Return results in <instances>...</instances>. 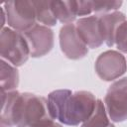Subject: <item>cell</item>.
Wrapping results in <instances>:
<instances>
[{
  "label": "cell",
  "instance_id": "1",
  "mask_svg": "<svg viewBox=\"0 0 127 127\" xmlns=\"http://www.w3.org/2000/svg\"><path fill=\"white\" fill-rule=\"evenodd\" d=\"M1 125L31 127L52 119L47 99L30 92L1 91Z\"/></svg>",
  "mask_w": 127,
  "mask_h": 127
},
{
  "label": "cell",
  "instance_id": "2",
  "mask_svg": "<svg viewBox=\"0 0 127 127\" xmlns=\"http://www.w3.org/2000/svg\"><path fill=\"white\" fill-rule=\"evenodd\" d=\"M97 99L85 90L74 93L69 89H58L48 95V110L53 120L69 126H77L86 121L94 111Z\"/></svg>",
  "mask_w": 127,
  "mask_h": 127
},
{
  "label": "cell",
  "instance_id": "3",
  "mask_svg": "<svg viewBox=\"0 0 127 127\" xmlns=\"http://www.w3.org/2000/svg\"><path fill=\"white\" fill-rule=\"evenodd\" d=\"M0 55L14 66L23 65L30 57V50L23 33L4 27L0 31Z\"/></svg>",
  "mask_w": 127,
  "mask_h": 127
},
{
  "label": "cell",
  "instance_id": "4",
  "mask_svg": "<svg viewBox=\"0 0 127 127\" xmlns=\"http://www.w3.org/2000/svg\"><path fill=\"white\" fill-rule=\"evenodd\" d=\"M8 27L21 33L29 30L36 24V11L33 1L14 0L3 4Z\"/></svg>",
  "mask_w": 127,
  "mask_h": 127
},
{
  "label": "cell",
  "instance_id": "5",
  "mask_svg": "<svg viewBox=\"0 0 127 127\" xmlns=\"http://www.w3.org/2000/svg\"><path fill=\"white\" fill-rule=\"evenodd\" d=\"M107 114L113 122H123L127 119V76L115 80L104 97Z\"/></svg>",
  "mask_w": 127,
  "mask_h": 127
},
{
  "label": "cell",
  "instance_id": "6",
  "mask_svg": "<svg viewBox=\"0 0 127 127\" xmlns=\"http://www.w3.org/2000/svg\"><path fill=\"white\" fill-rule=\"evenodd\" d=\"M94 68L100 79L104 81H111L119 78L126 72L127 62L121 53L108 50L97 57Z\"/></svg>",
  "mask_w": 127,
  "mask_h": 127
},
{
  "label": "cell",
  "instance_id": "7",
  "mask_svg": "<svg viewBox=\"0 0 127 127\" xmlns=\"http://www.w3.org/2000/svg\"><path fill=\"white\" fill-rule=\"evenodd\" d=\"M23 35L32 58L44 57L54 48V32L45 25L35 24L29 30L23 32Z\"/></svg>",
  "mask_w": 127,
  "mask_h": 127
},
{
  "label": "cell",
  "instance_id": "8",
  "mask_svg": "<svg viewBox=\"0 0 127 127\" xmlns=\"http://www.w3.org/2000/svg\"><path fill=\"white\" fill-rule=\"evenodd\" d=\"M59 38L61 50L67 59L79 60L87 55L88 47L79 37L75 24L68 23L63 25Z\"/></svg>",
  "mask_w": 127,
  "mask_h": 127
},
{
  "label": "cell",
  "instance_id": "9",
  "mask_svg": "<svg viewBox=\"0 0 127 127\" xmlns=\"http://www.w3.org/2000/svg\"><path fill=\"white\" fill-rule=\"evenodd\" d=\"M75 27L79 37L88 48L95 49L103 44L104 39L98 15L79 18L75 23Z\"/></svg>",
  "mask_w": 127,
  "mask_h": 127
},
{
  "label": "cell",
  "instance_id": "10",
  "mask_svg": "<svg viewBox=\"0 0 127 127\" xmlns=\"http://www.w3.org/2000/svg\"><path fill=\"white\" fill-rule=\"evenodd\" d=\"M98 18L104 43L108 47H112L115 44V34L117 28L126 20V17L122 12L114 11L98 15Z\"/></svg>",
  "mask_w": 127,
  "mask_h": 127
},
{
  "label": "cell",
  "instance_id": "11",
  "mask_svg": "<svg viewBox=\"0 0 127 127\" xmlns=\"http://www.w3.org/2000/svg\"><path fill=\"white\" fill-rule=\"evenodd\" d=\"M19 85V72L18 69L5 62L3 59L0 61V89L1 91L16 90Z\"/></svg>",
  "mask_w": 127,
  "mask_h": 127
},
{
  "label": "cell",
  "instance_id": "12",
  "mask_svg": "<svg viewBox=\"0 0 127 127\" xmlns=\"http://www.w3.org/2000/svg\"><path fill=\"white\" fill-rule=\"evenodd\" d=\"M54 14L61 23L68 24L76 18L75 1H52Z\"/></svg>",
  "mask_w": 127,
  "mask_h": 127
},
{
  "label": "cell",
  "instance_id": "13",
  "mask_svg": "<svg viewBox=\"0 0 127 127\" xmlns=\"http://www.w3.org/2000/svg\"><path fill=\"white\" fill-rule=\"evenodd\" d=\"M109 119L110 118L107 114L104 103L102 100L97 99L94 111L90 117L81 124L80 127H115Z\"/></svg>",
  "mask_w": 127,
  "mask_h": 127
},
{
  "label": "cell",
  "instance_id": "14",
  "mask_svg": "<svg viewBox=\"0 0 127 127\" xmlns=\"http://www.w3.org/2000/svg\"><path fill=\"white\" fill-rule=\"evenodd\" d=\"M36 11V19L38 22L44 24L47 27L55 26L57 24V18L52 8V1H33Z\"/></svg>",
  "mask_w": 127,
  "mask_h": 127
},
{
  "label": "cell",
  "instance_id": "15",
  "mask_svg": "<svg viewBox=\"0 0 127 127\" xmlns=\"http://www.w3.org/2000/svg\"><path fill=\"white\" fill-rule=\"evenodd\" d=\"M92 12L96 14H106L111 11H116L122 5V1H91Z\"/></svg>",
  "mask_w": 127,
  "mask_h": 127
},
{
  "label": "cell",
  "instance_id": "16",
  "mask_svg": "<svg viewBox=\"0 0 127 127\" xmlns=\"http://www.w3.org/2000/svg\"><path fill=\"white\" fill-rule=\"evenodd\" d=\"M115 44L120 52L127 53V20H125L117 28L115 34Z\"/></svg>",
  "mask_w": 127,
  "mask_h": 127
},
{
  "label": "cell",
  "instance_id": "17",
  "mask_svg": "<svg viewBox=\"0 0 127 127\" xmlns=\"http://www.w3.org/2000/svg\"><path fill=\"white\" fill-rule=\"evenodd\" d=\"M76 16H86L92 12L91 1H75Z\"/></svg>",
  "mask_w": 127,
  "mask_h": 127
},
{
  "label": "cell",
  "instance_id": "18",
  "mask_svg": "<svg viewBox=\"0 0 127 127\" xmlns=\"http://www.w3.org/2000/svg\"><path fill=\"white\" fill-rule=\"evenodd\" d=\"M31 127H62V125L60 123H57L53 119H49V120H46L44 122H41V123H39L37 125L31 126Z\"/></svg>",
  "mask_w": 127,
  "mask_h": 127
},
{
  "label": "cell",
  "instance_id": "19",
  "mask_svg": "<svg viewBox=\"0 0 127 127\" xmlns=\"http://www.w3.org/2000/svg\"><path fill=\"white\" fill-rule=\"evenodd\" d=\"M1 127H6V126H3V125H1Z\"/></svg>",
  "mask_w": 127,
  "mask_h": 127
}]
</instances>
